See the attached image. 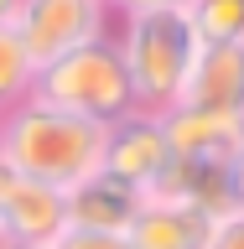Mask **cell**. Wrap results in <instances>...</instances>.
<instances>
[{
  "label": "cell",
  "mask_w": 244,
  "mask_h": 249,
  "mask_svg": "<svg viewBox=\"0 0 244 249\" xmlns=\"http://www.w3.org/2000/svg\"><path fill=\"white\" fill-rule=\"evenodd\" d=\"M114 42H120V62L130 73V89H135V109L167 114L187 99V78H192L198 52H203V36L187 11L120 16Z\"/></svg>",
  "instance_id": "obj_2"
},
{
  "label": "cell",
  "mask_w": 244,
  "mask_h": 249,
  "mask_svg": "<svg viewBox=\"0 0 244 249\" xmlns=\"http://www.w3.org/2000/svg\"><path fill=\"white\" fill-rule=\"evenodd\" d=\"M208 249H244V208H229V213L213 218Z\"/></svg>",
  "instance_id": "obj_13"
},
{
  "label": "cell",
  "mask_w": 244,
  "mask_h": 249,
  "mask_svg": "<svg viewBox=\"0 0 244 249\" xmlns=\"http://www.w3.org/2000/svg\"><path fill=\"white\" fill-rule=\"evenodd\" d=\"M167 135H161V114H146V109H130L114 124H104V161L99 171L114 177V182L146 192L156 171L167 166Z\"/></svg>",
  "instance_id": "obj_5"
},
{
  "label": "cell",
  "mask_w": 244,
  "mask_h": 249,
  "mask_svg": "<svg viewBox=\"0 0 244 249\" xmlns=\"http://www.w3.org/2000/svg\"><path fill=\"white\" fill-rule=\"evenodd\" d=\"M31 99L57 104L68 114H83V120H99V124H114L120 114H130L135 109V89H130V73L120 62L114 31L89 42V47H73V52L42 62L37 83H31Z\"/></svg>",
  "instance_id": "obj_3"
},
{
  "label": "cell",
  "mask_w": 244,
  "mask_h": 249,
  "mask_svg": "<svg viewBox=\"0 0 244 249\" xmlns=\"http://www.w3.org/2000/svg\"><path fill=\"white\" fill-rule=\"evenodd\" d=\"M229 197H234V208H244V145L229 156Z\"/></svg>",
  "instance_id": "obj_16"
},
{
  "label": "cell",
  "mask_w": 244,
  "mask_h": 249,
  "mask_svg": "<svg viewBox=\"0 0 244 249\" xmlns=\"http://www.w3.org/2000/svg\"><path fill=\"white\" fill-rule=\"evenodd\" d=\"M68 229V202L57 187L11 177L0 192V239H21V244H57Z\"/></svg>",
  "instance_id": "obj_6"
},
{
  "label": "cell",
  "mask_w": 244,
  "mask_h": 249,
  "mask_svg": "<svg viewBox=\"0 0 244 249\" xmlns=\"http://www.w3.org/2000/svg\"><path fill=\"white\" fill-rule=\"evenodd\" d=\"M52 249H130L125 233H89V229H62V239Z\"/></svg>",
  "instance_id": "obj_14"
},
{
  "label": "cell",
  "mask_w": 244,
  "mask_h": 249,
  "mask_svg": "<svg viewBox=\"0 0 244 249\" xmlns=\"http://www.w3.org/2000/svg\"><path fill=\"white\" fill-rule=\"evenodd\" d=\"M213 218L187 208V202H140L130 223V249H208Z\"/></svg>",
  "instance_id": "obj_10"
},
{
  "label": "cell",
  "mask_w": 244,
  "mask_h": 249,
  "mask_svg": "<svg viewBox=\"0 0 244 249\" xmlns=\"http://www.w3.org/2000/svg\"><path fill=\"white\" fill-rule=\"evenodd\" d=\"M0 166H5V151H0Z\"/></svg>",
  "instance_id": "obj_19"
},
{
  "label": "cell",
  "mask_w": 244,
  "mask_h": 249,
  "mask_svg": "<svg viewBox=\"0 0 244 249\" xmlns=\"http://www.w3.org/2000/svg\"><path fill=\"white\" fill-rule=\"evenodd\" d=\"M0 151L16 177L73 192L104 161V124L42 104V99H21L16 109L0 114Z\"/></svg>",
  "instance_id": "obj_1"
},
{
  "label": "cell",
  "mask_w": 244,
  "mask_h": 249,
  "mask_svg": "<svg viewBox=\"0 0 244 249\" xmlns=\"http://www.w3.org/2000/svg\"><path fill=\"white\" fill-rule=\"evenodd\" d=\"M109 16H135V11H187L192 0H104Z\"/></svg>",
  "instance_id": "obj_15"
},
{
  "label": "cell",
  "mask_w": 244,
  "mask_h": 249,
  "mask_svg": "<svg viewBox=\"0 0 244 249\" xmlns=\"http://www.w3.org/2000/svg\"><path fill=\"white\" fill-rule=\"evenodd\" d=\"M62 202H68V229H89V233H130V223H135L140 213V192L135 187L114 182V177H104V171H94L89 182H78L73 192H62Z\"/></svg>",
  "instance_id": "obj_9"
},
{
  "label": "cell",
  "mask_w": 244,
  "mask_h": 249,
  "mask_svg": "<svg viewBox=\"0 0 244 249\" xmlns=\"http://www.w3.org/2000/svg\"><path fill=\"white\" fill-rule=\"evenodd\" d=\"M187 16L203 42H244V0H192Z\"/></svg>",
  "instance_id": "obj_12"
},
{
  "label": "cell",
  "mask_w": 244,
  "mask_h": 249,
  "mask_svg": "<svg viewBox=\"0 0 244 249\" xmlns=\"http://www.w3.org/2000/svg\"><path fill=\"white\" fill-rule=\"evenodd\" d=\"M161 135L171 156H192V161H229L244 145V120L239 114H218V109L177 104L161 114Z\"/></svg>",
  "instance_id": "obj_7"
},
{
  "label": "cell",
  "mask_w": 244,
  "mask_h": 249,
  "mask_svg": "<svg viewBox=\"0 0 244 249\" xmlns=\"http://www.w3.org/2000/svg\"><path fill=\"white\" fill-rule=\"evenodd\" d=\"M109 5L104 0H16L11 31L21 36V47L31 52V62L62 57L73 47H89L99 36H109Z\"/></svg>",
  "instance_id": "obj_4"
},
{
  "label": "cell",
  "mask_w": 244,
  "mask_h": 249,
  "mask_svg": "<svg viewBox=\"0 0 244 249\" xmlns=\"http://www.w3.org/2000/svg\"><path fill=\"white\" fill-rule=\"evenodd\" d=\"M11 16H16V0H0V26H11Z\"/></svg>",
  "instance_id": "obj_18"
},
{
  "label": "cell",
  "mask_w": 244,
  "mask_h": 249,
  "mask_svg": "<svg viewBox=\"0 0 244 249\" xmlns=\"http://www.w3.org/2000/svg\"><path fill=\"white\" fill-rule=\"evenodd\" d=\"M31 83H37V62L31 52L21 47L11 26H0V114L16 109L21 99H31Z\"/></svg>",
  "instance_id": "obj_11"
},
{
  "label": "cell",
  "mask_w": 244,
  "mask_h": 249,
  "mask_svg": "<svg viewBox=\"0 0 244 249\" xmlns=\"http://www.w3.org/2000/svg\"><path fill=\"white\" fill-rule=\"evenodd\" d=\"M0 249H52V244H21V239H0Z\"/></svg>",
  "instance_id": "obj_17"
},
{
  "label": "cell",
  "mask_w": 244,
  "mask_h": 249,
  "mask_svg": "<svg viewBox=\"0 0 244 249\" xmlns=\"http://www.w3.org/2000/svg\"><path fill=\"white\" fill-rule=\"evenodd\" d=\"M182 104L218 109V114H239L244 120V42H203Z\"/></svg>",
  "instance_id": "obj_8"
}]
</instances>
